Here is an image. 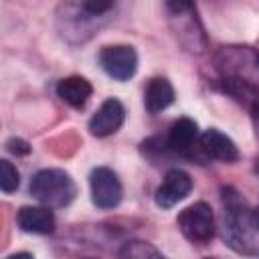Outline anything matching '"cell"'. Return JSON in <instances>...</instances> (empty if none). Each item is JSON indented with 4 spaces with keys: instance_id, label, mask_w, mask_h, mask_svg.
<instances>
[{
    "instance_id": "cell-1",
    "label": "cell",
    "mask_w": 259,
    "mask_h": 259,
    "mask_svg": "<svg viewBox=\"0 0 259 259\" xmlns=\"http://www.w3.org/2000/svg\"><path fill=\"white\" fill-rule=\"evenodd\" d=\"M225 200V241L239 253L257 255L259 253V214L249 210L247 204L227 188L223 192Z\"/></svg>"
},
{
    "instance_id": "cell-2",
    "label": "cell",
    "mask_w": 259,
    "mask_h": 259,
    "mask_svg": "<svg viewBox=\"0 0 259 259\" xmlns=\"http://www.w3.org/2000/svg\"><path fill=\"white\" fill-rule=\"evenodd\" d=\"M30 194L51 208H63L73 202L77 194V186L73 178L59 168L38 170L30 180Z\"/></svg>"
},
{
    "instance_id": "cell-3",
    "label": "cell",
    "mask_w": 259,
    "mask_h": 259,
    "mask_svg": "<svg viewBox=\"0 0 259 259\" xmlns=\"http://www.w3.org/2000/svg\"><path fill=\"white\" fill-rule=\"evenodd\" d=\"M180 233L196 245H206L214 237V214L206 202H194L178 214Z\"/></svg>"
},
{
    "instance_id": "cell-4",
    "label": "cell",
    "mask_w": 259,
    "mask_h": 259,
    "mask_svg": "<svg viewBox=\"0 0 259 259\" xmlns=\"http://www.w3.org/2000/svg\"><path fill=\"white\" fill-rule=\"evenodd\" d=\"M101 69L115 81H127L138 71V53L130 45H109L99 53Z\"/></svg>"
},
{
    "instance_id": "cell-5",
    "label": "cell",
    "mask_w": 259,
    "mask_h": 259,
    "mask_svg": "<svg viewBox=\"0 0 259 259\" xmlns=\"http://www.w3.org/2000/svg\"><path fill=\"white\" fill-rule=\"evenodd\" d=\"M89 184H91V200L97 208L109 210L121 202L123 188H121V182L113 170H109L105 166L95 168L91 172Z\"/></svg>"
},
{
    "instance_id": "cell-6",
    "label": "cell",
    "mask_w": 259,
    "mask_h": 259,
    "mask_svg": "<svg viewBox=\"0 0 259 259\" xmlns=\"http://www.w3.org/2000/svg\"><path fill=\"white\" fill-rule=\"evenodd\" d=\"M192 190V178L180 170V168H172L166 172L162 184L156 188V194H154V200L160 208H170L174 206L176 202L184 200Z\"/></svg>"
},
{
    "instance_id": "cell-7",
    "label": "cell",
    "mask_w": 259,
    "mask_h": 259,
    "mask_svg": "<svg viewBox=\"0 0 259 259\" xmlns=\"http://www.w3.org/2000/svg\"><path fill=\"white\" fill-rule=\"evenodd\" d=\"M123 119H125V109L121 101L115 97L105 99L101 107L95 111V115L89 119V132L91 136H97V138L111 136L121 127Z\"/></svg>"
},
{
    "instance_id": "cell-8",
    "label": "cell",
    "mask_w": 259,
    "mask_h": 259,
    "mask_svg": "<svg viewBox=\"0 0 259 259\" xmlns=\"http://www.w3.org/2000/svg\"><path fill=\"white\" fill-rule=\"evenodd\" d=\"M198 150L204 158H212V160H221L227 164H233L239 160V150L235 146V142L225 136L223 132L210 127L206 130L200 140H198Z\"/></svg>"
},
{
    "instance_id": "cell-9",
    "label": "cell",
    "mask_w": 259,
    "mask_h": 259,
    "mask_svg": "<svg viewBox=\"0 0 259 259\" xmlns=\"http://www.w3.org/2000/svg\"><path fill=\"white\" fill-rule=\"evenodd\" d=\"M20 231L34 235H49L55 231V214L51 206H22L16 214Z\"/></svg>"
},
{
    "instance_id": "cell-10",
    "label": "cell",
    "mask_w": 259,
    "mask_h": 259,
    "mask_svg": "<svg viewBox=\"0 0 259 259\" xmlns=\"http://www.w3.org/2000/svg\"><path fill=\"white\" fill-rule=\"evenodd\" d=\"M91 93H93L91 83L85 77H79V75L65 77L57 85V95L61 97V101L75 107V109H81L89 101Z\"/></svg>"
},
{
    "instance_id": "cell-11",
    "label": "cell",
    "mask_w": 259,
    "mask_h": 259,
    "mask_svg": "<svg viewBox=\"0 0 259 259\" xmlns=\"http://www.w3.org/2000/svg\"><path fill=\"white\" fill-rule=\"evenodd\" d=\"M174 101V87L168 79L164 77H154L144 93V105L150 113H158L162 109H166L168 105H172Z\"/></svg>"
},
{
    "instance_id": "cell-12",
    "label": "cell",
    "mask_w": 259,
    "mask_h": 259,
    "mask_svg": "<svg viewBox=\"0 0 259 259\" xmlns=\"http://www.w3.org/2000/svg\"><path fill=\"white\" fill-rule=\"evenodd\" d=\"M198 138V127L196 121H192L190 117H180L172 123L170 134H168V146L176 152L186 154L190 148H194V142Z\"/></svg>"
},
{
    "instance_id": "cell-13",
    "label": "cell",
    "mask_w": 259,
    "mask_h": 259,
    "mask_svg": "<svg viewBox=\"0 0 259 259\" xmlns=\"http://www.w3.org/2000/svg\"><path fill=\"white\" fill-rule=\"evenodd\" d=\"M20 184V176H18V170L16 166H12V162L8 160H0V186H2V192L10 194L18 188Z\"/></svg>"
},
{
    "instance_id": "cell-14",
    "label": "cell",
    "mask_w": 259,
    "mask_h": 259,
    "mask_svg": "<svg viewBox=\"0 0 259 259\" xmlns=\"http://www.w3.org/2000/svg\"><path fill=\"white\" fill-rule=\"evenodd\" d=\"M115 0H83L81 8L87 16H103L113 8Z\"/></svg>"
},
{
    "instance_id": "cell-15",
    "label": "cell",
    "mask_w": 259,
    "mask_h": 259,
    "mask_svg": "<svg viewBox=\"0 0 259 259\" xmlns=\"http://www.w3.org/2000/svg\"><path fill=\"white\" fill-rule=\"evenodd\" d=\"M121 255H130V257H148V255L160 257V253H158L154 247L146 245V243H132V245H127V247L121 251Z\"/></svg>"
},
{
    "instance_id": "cell-16",
    "label": "cell",
    "mask_w": 259,
    "mask_h": 259,
    "mask_svg": "<svg viewBox=\"0 0 259 259\" xmlns=\"http://www.w3.org/2000/svg\"><path fill=\"white\" fill-rule=\"evenodd\" d=\"M166 6L170 10V14L184 16L194 10V0H166Z\"/></svg>"
},
{
    "instance_id": "cell-17",
    "label": "cell",
    "mask_w": 259,
    "mask_h": 259,
    "mask_svg": "<svg viewBox=\"0 0 259 259\" xmlns=\"http://www.w3.org/2000/svg\"><path fill=\"white\" fill-rule=\"evenodd\" d=\"M6 148H8V152H12V154H16V156H26V154L30 152L28 142H24V140H20V138L8 140V142H6Z\"/></svg>"
},
{
    "instance_id": "cell-18",
    "label": "cell",
    "mask_w": 259,
    "mask_h": 259,
    "mask_svg": "<svg viewBox=\"0 0 259 259\" xmlns=\"http://www.w3.org/2000/svg\"><path fill=\"white\" fill-rule=\"evenodd\" d=\"M249 109H251V117H253V125H255V136L259 140V97L249 105Z\"/></svg>"
},
{
    "instance_id": "cell-19",
    "label": "cell",
    "mask_w": 259,
    "mask_h": 259,
    "mask_svg": "<svg viewBox=\"0 0 259 259\" xmlns=\"http://www.w3.org/2000/svg\"><path fill=\"white\" fill-rule=\"evenodd\" d=\"M257 214H259V206H257Z\"/></svg>"
}]
</instances>
